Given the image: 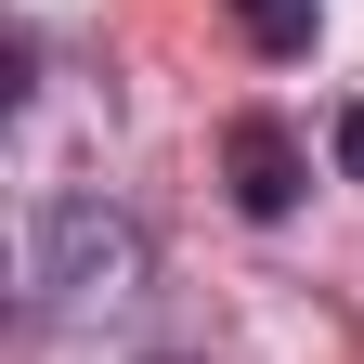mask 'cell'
<instances>
[{"mask_svg": "<svg viewBox=\"0 0 364 364\" xmlns=\"http://www.w3.org/2000/svg\"><path fill=\"white\" fill-rule=\"evenodd\" d=\"M144 299V221L105 196H53L26 221V312L39 326H91V312Z\"/></svg>", "mask_w": 364, "mask_h": 364, "instance_id": "cell-1", "label": "cell"}, {"mask_svg": "<svg viewBox=\"0 0 364 364\" xmlns=\"http://www.w3.org/2000/svg\"><path fill=\"white\" fill-rule=\"evenodd\" d=\"M221 182H235L247 221H287L299 182H312V144H299L287 117H235V130H221Z\"/></svg>", "mask_w": 364, "mask_h": 364, "instance_id": "cell-2", "label": "cell"}, {"mask_svg": "<svg viewBox=\"0 0 364 364\" xmlns=\"http://www.w3.org/2000/svg\"><path fill=\"white\" fill-rule=\"evenodd\" d=\"M221 14L247 26V53H260V65H299L312 39H326V0H221Z\"/></svg>", "mask_w": 364, "mask_h": 364, "instance_id": "cell-3", "label": "cell"}, {"mask_svg": "<svg viewBox=\"0 0 364 364\" xmlns=\"http://www.w3.org/2000/svg\"><path fill=\"white\" fill-rule=\"evenodd\" d=\"M338 182H364V105H338Z\"/></svg>", "mask_w": 364, "mask_h": 364, "instance_id": "cell-4", "label": "cell"}]
</instances>
